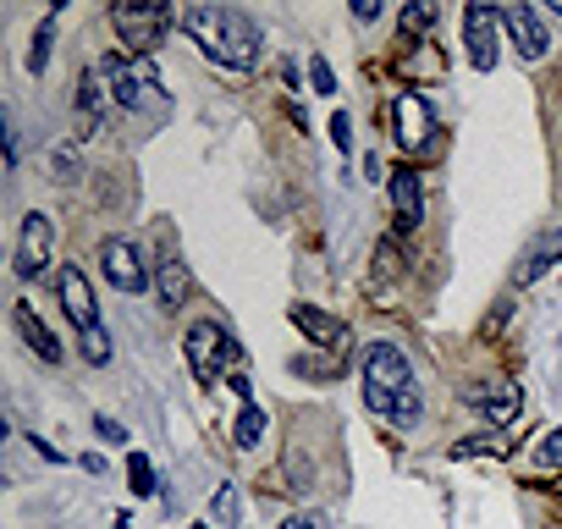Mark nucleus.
Here are the masks:
<instances>
[{
    "instance_id": "obj_2",
    "label": "nucleus",
    "mask_w": 562,
    "mask_h": 529,
    "mask_svg": "<svg viewBox=\"0 0 562 529\" xmlns=\"http://www.w3.org/2000/svg\"><path fill=\"white\" fill-rule=\"evenodd\" d=\"M100 78H105V89H111V100H116L122 111H149V105H160V78H155L149 56H105V61H100Z\"/></svg>"
},
{
    "instance_id": "obj_34",
    "label": "nucleus",
    "mask_w": 562,
    "mask_h": 529,
    "mask_svg": "<svg viewBox=\"0 0 562 529\" xmlns=\"http://www.w3.org/2000/svg\"><path fill=\"white\" fill-rule=\"evenodd\" d=\"M353 18H359V23H375V18H381V7H375V0H359Z\"/></svg>"
},
{
    "instance_id": "obj_21",
    "label": "nucleus",
    "mask_w": 562,
    "mask_h": 529,
    "mask_svg": "<svg viewBox=\"0 0 562 529\" xmlns=\"http://www.w3.org/2000/svg\"><path fill=\"white\" fill-rule=\"evenodd\" d=\"M436 18H441L436 0H414V7H403L397 29H403V34H430V29H436Z\"/></svg>"
},
{
    "instance_id": "obj_31",
    "label": "nucleus",
    "mask_w": 562,
    "mask_h": 529,
    "mask_svg": "<svg viewBox=\"0 0 562 529\" xmlns=\"http://www.w3.org/2000/svg\"><path fill=\"white\" fill-rule=\"evenodd\" d=\"M94 436H100V441H111V447H127V430H122L111 414H94Z\"/></svg>"
},
{
    "instance_id": "obj_19",
    "label": "nucleus",
    "mask_w": 562,
    "mask_h": 529,
    "mask_svg": "<svg viewBox=\"0 0 562 529\" xmlns=\"http://www.w3.org/2000/svg\"><path fill=\"white\" fill-rule=\"evenodd\" d=\"M232 441H237L243 452H254V447L265 441V408H259V403H243V414H237V425H232Z\"/></svg>"
},
{
    "instance_id": "obj_29",
    "label": "nucleus",
    "mask_w": 562,
    "mask_h": 529,
    "mask_svg": "<svg viewBox=\"0 0 562 529\" xmlns=\"http://www.w3.org/2000/svg\"><path fill=\"white\" fill-rule=\"evenodd\" d=\"M535 463H540V469H562V425H557V430H551V436L540 441V452H535Z\"/></svg>"
},
{
    "instance_id": "obj_18",
    "label": "nucleus",
    "mask_w": 562,
    "mask_h": 529,
    "mask_svg": "<svg viewBox=\"0 0 562 529\" xmlns=\"http://www.w3.org/2000/svg\"><path fill=\"white\" fill-rule=\"evenodd\" d=\"M155 293H160L166 309H182V304H188V264L166 259V264H160V277H155Z\"/></svg>"
},
{
    "instance_id": "obj_15",
    "label": "nucleus",
    "mask_w": 562,
    "mask_h": 529,
    "mask_svg": "<svg viewBox=\"0 0 562 529\" xmlns=\"http://www.w3.org/2000/svg\"><path fill=\"white\" fill-rule=\"evenodd\" d=\"M562 259V248H557V237L546 232V237H535L529 248H524V259H518V271H513V282L518 288H529V282H540L546 271H551V264Z\"/></svg>"
},
{
    "instance_id": "obj_8",
    "label": "nucleus",
    "mask_w": 562,
    "mask_h": 529,
    "mask_svg": "<svg viewBox=\"0 0 562 529\" xmlns=\"http://www.w3.org/2000/svg\"><path fill=\"white\" fill-rule=\"evenodd\" d=\"M100 271H105V282H111L116 293H144V288H149L144 254H138V243H127V237H105V243H100Z\"/></svg>"
},
{
    "instance_id": "obj_36",
    "label": "nucleus",
    "mask_w": 562,
    "mask_h": 529,
    "mask_svg": "<svg viewBox=\"0 0 562 529\" xmlns=\"http://www.w3.org/2000/svg\"><path fill=\"white\" fill-rule=\"evenodd\" d=\"M193 529H210V524H193Z\"/></svg>"
},
{
    "instance_id": "obj_25",
    "label": "nucleus",
    "mask_w": 562,
    "mask_h": 529,
    "mask_svg": "<svg viewBox=\"0 0 562 529\" xmlns=\"http://www.w3.org/2000/svg\"><path fill=\"white\" fill-rule=\"evenodd\" d=\"M127 485L133 496H155V463L144 452H127Z\"/></svg>"
},
{
    "instance_id": "obj_17",
    "label": "nucleus",
    "mask_w": 562,
    "mask_h": 529,
    "mask_svg": "<svg viewBox=\"0 0 562 529\" xmlns=\"http://www.w3.org/2000/svg\"><path fill=\"white\" fill-rule=\"evenodd\" d=\"M105 78H100V67H83L78 72V116L89 122V127H100V116H105Z\"/></svg>"
},
{
    "instance_id": "obj_7",
    "label": "nucleus",
    "mask_w": 562,
    "mask_h": 529,
    "mask_svg": "<svg viewBox=\"0 0 562 529\" xmlns=\"http://www.w3.org/2000/svg\"><path fill=\"white\" fill-rule=\"evenodd\" d=\"M188 370H193V381H199L204 392L226 375V331H221L215 320L188 326Z\"/></svg>"
},
{
    "instance_id": "obj_3",
    "label": "nucleus",
    "mask_w": 562,
    "mask_h": 529,
    "mask_svg": "<svg viewBox=\"0 0 562 529\" xmlns=\"http://www.w3.org/2000/svg\"><path fill=\"white\" fill-rule=\"evenodd\" d=\"M408 386H414L408 353H403L397 342H370V348H364V403H370L375 414H386L392 397L408 392Z\"/></svg>"
},
{
    "instance_id": "obj_24",
    "label": "nucleus",
    "mask_w": 562,
    "mask_h": 529,
    "mask_svg": "<svg viewBox=\"0 0 562 529\" xmlns=\"http://www.w3.org/2000/svg\"><path fill=\"white\" fill-rule=\"evenodd\" d=\"M419 414H425V408H419V392H414V386H408V392H397V397H392V408H386V419H392L397 430H414V425H419Z\"/></svg>"
},
{
    "instance_id": "obj_11",
    "label": "nucleus",
    "mask_w": 562,
    "mask_h": 529,
    "mask_svg": "<svg viewBox=\"0 0 562 529\" xmlns=\"http://www.w3.org/2000/svg\"><path fill=\"white\" fill-rule=\"evenodd\" d=\"M502 29H507V40H513V50H518L524 61H540V56L551 50L546 23H540L535 7H507V12H502Z\"/></svg>"
},
{
    "instance_id": "obj_35",
    "label": "nucleus",
    "mask_w": 562,
    "mask_h": 529,
    "mask_svg": "<svg viewBox=\"0 0 562 529\" xmlns=\"http://www.w3.org/2000/svg\"><path fill=\"white\" fill-rule=\"evenodd\" d=\"M546 12H551V18H562V0H551V7H546Z\"/></svg>"
},
{
    "instance_id": "obj_26",
    "label": "nucleus",
    "mask_w": 562,
    "mask_h": 529,
    "mask_svg": "<svg viewBox=\"0 0 562 529\" xmlns=\"http://www.w3.org/2000/svg\"><path fill=\"white\" fill-rule=\"evenodd\" d=\"M237 513H243V507H237V491H232V485H221V491L210 496V518L232 529V524H237Z\"/></svg>"
},
{
    "instance_id": "obj_12",
    "label": "nucleus",
    "mask_w": 562,
    "mask_h": 529,
    "mask_svg": "<svg viewBox=\"0 0 562 529\" xmlns=\"http://www.w3.org/2000/svg\"><path fill=\"white\" fill-rule=\"evenodd\" d=\"M386 193H392V221H397V232H414V226L425 221L419 171H414V166H397V171H392V182H386Z\"/></svg>"
},
{
    "instance_id": "obj_22",
    "label": "nucleus",
    "mask_w": 562,
    "mask_h": 529,
    "mask_svg": "<svg viewBox=\"0 0 562 529\" xmlns=\"http://www.w3.org/2000/svg\"><path fill=\"white\" fill-rule=\"evenodd\" d=\"M50 50H56V12L34 29V50H29V72H45L50 67Z\"/></svg>"
},
{
    "instance_id": "obj_27",
    "label": "nucleus",
    "mask_w": 562,
    "mask_h": 529,
    "mask_svg": "<svg viewBox=\"0 0 562 529\" xmlns=\"http://www.w3.org/2000/svg\"><path fill=\"white\" fill-rule=\"evenodd\" d=\"M397 264H403V254H397V248H392V237H386V243L375 248V288H386V282H392Z\"/></svg>"
},
{
    "instance_id": "obj_6",
    "label": "nucleus",
    "mask_w": 562,
    "mask_h": 529,
    "mask_svg": "<svg viewBox=\"0 0 562 529\" xmlns=\"http://www.w3.org/2000/svg\"><path fill=\"white\" fill-rule=\"evenodd\" d=\"M50 248H56V226L45 210H29L23 226H18V254H12V271L23 282H40L45 277V264H50Z\"/></svg>"
},
{
    "instance_id": "obj_1",
    "label": "nucleus",
    "mask_w": 562,
    "mask_h": 529,
    "mask_svg": "<svg viewBox=\"0 0 562 529\" xmlns=\"http://www.w3.org/2000/svg\"><path fill=\"white\" fill-rule=\"evenodd\" d=\"M182 29H188V40H193L215 67L248 72V67L259 61V29H254L237 7H188V12H182Z\"/></svg>"
},
{
    "instance_id": "obj_28",
    "label": "nucleus",
    "mask_w": 562,
    "mask_h": 529,
    "mask_svg": "<svg viewBox=\"0 0 562 529\" xmlns=\"http://www.w3.org/2000/svg\"><path fill=\"white\" fill-rule=\"evenodd\" d=\"M310 83H315V94H337V72L326 56H310Z\"/></svg>"
},
{
    "instance_id": "obj_33",
    "label": "nucleus",
    "mask_w": 562,
    "mask_h": 529,
    "mask_svg": "<svg viewBox=\"0 0 562 529\" xmlns=\"http://www.w3.org/2000/svg\"><path fill=\"white\" fill-rule=\"evenodd\" d=\"M29 441H34V452H40V458H45V463H61V447H50V441H45V436H29Z\"/></svg>"
},
{
    "instance_id": "obj_5",
    "label": "nucleus",
    "mask_w": 562,
    "mask_h": 529,
    "mask_svg": "<svg viewBox=\"0 0 562 529\" xmlns=\"http://www.w3.org/2000/svg\"><path fill=\"white\" fill-rule=\"evenodd\" d=\"M111 23H116V34H122V45L133 56H149L166 40V29L177 23V7H138V0L127 7L122 0V7H111Z\"/></svg>"
},
{
    "instance_id": "obj_4",
    "label": "nucleus",
    "mask_w": 562,
    "mask_h": 529,
    "mask_svg": "<svg viewBox=\"0 0 562 529\" xmlns=\"http://www.w3.org/2000/svg\"><path fill=\"white\" fill-rule=\"evenodd\" d=\"M392 138H397L403 155H430L436 149V111L419 89L392 94Z\"/></svg>"
},
{
    "instance_id": "obj_9",
    "label": "nucleus",
    "mask_w": 562,
    "mask_h": 529,
    "mask_svg": "<svg viewBox=\"0 0 562 529\" xmlns=\"http://www.w3.org/2000/svg\"><path fill=\"white\" fill-rule=\"evenodd\" d=\"M463 45H469V61L480 72H491L496 56H502V12L496 7H469L463 12Z\"/></svg>"
},
{
    "instance_id": "obj_20",
    "label": "nucleus",
    "mask_w": 562,
    "mask_h": 529,
    "mask_svg": "<svg viewBox=\"0 0 562 529\" xmlns=\"http://www.w3.org/2000/svg\"><path fill=\"white\" fill-rule=\"evenodd\" d=\"M496 452H507V441H502L496 430H480V436L452 441V458H496Z\"/></svg>"
},
{
    "instance_id": "obj_14",
    "label": "nucleus",
    "mask_w": 562,
    "mask_h": 529,
    "mask_svg": "<svg viewBox=\"0 0 562 529\" xmlns=\"http://www.w3.org/2000/svg\"><path fill=\"white\" fill-rule=\"evenodd\" d=\"M12 326H18V337L34 348V359H45V364H61V342H56V331L34 315V304H12Z\"/></svg>"
},
{
    "instance_id": "obj_30",
    "label": "nucleus",
    "mask_w": 562,
    "mask_h": 529,
    "mask_svg": "<svg viewBox=\"0 0 562 529\" xmlns=\"http://www.w3.org/2000/svg\"><path fill=\"white\" fill-rule=\"evenodd\" d=\"M331 138H337V149H342V155H353V116H348V111H337V116H331Z\"/></svg>"
},
{
    "instance_id": "obj_10",
    "label": "nucleus",
    "mask_w": 562,
    "mask_h": 529,
    "mask_svg": "<svg viewBox=\"0 0 562 529\" xmlns=\"http://www.w3.org/2000/svg\"><path fill=\"white\" fill-rule=\"evenodd\" d=\"M56 299H61V309H67V320H72L78 331L100 326V304H94V288H89V271H83V264H61Z\"/></svg>"
},
{
    "instance_id": "obj_16",
    "label": "nucleus",
    "mask_w": 562,
    "mask_h": 529,
    "mask_svg": "<svg viewBox=\"0 0 562 529\" xmlns=\"http://www.w3.org/2000/svg\"><path fill=\"white\" fill-rule=\"evenodd\" d=\"M469 403H480L491 425H513V419H518V408H524V392H518L513 381H496L491 392H480V397H469Z\"/></svg>"
},
{
    "instance_id": "obj_32",
    "label": "nucleus",
    "mask_w": 562,
    "mask_h": 529,
    "mask_svg": "<svg viewBox=\"0 0 562 529\" xmlns=\"http://www.w3.org/2000/svg\"><path fill=\"white\" fill-rule=\"evenodd\" d=\"M281 529H326V524H321V513H293Z\"/></svg>"
},
{
    "instance_id": "obj_13",
    "label": "nucleus",
    "mask_w": 562,
    "mask_h": 529,
    "mask_svg": "<svg viewBox=\"0 0 562 529\" xmlns=\"http://www.w3.org/2000/svg\"><path fill=\"white\" fill-rule=\"evenodd\" d=\"M293 326H299V331H304L310 342H321V348H331V353L353 342V331H348V326H342L337 315H326V309H315V304H299V309H293Z\"/></svg>"
},
{
    "instance_id": "obj_23",
    "label": "nucleus",
    "mask_w": 562,
    "mask_h": 529,
    "mask_svg": "<svg viewBox=\"0 0 562 529\" xmlns=\"http://www.w3.org/2000/svg\"><path fill=\"white\" fill-rule=\"evenodd\" d=\"M78 353H83L94 370H105V364H111V337H105V326H89V331H78Z\"/></svg>"
},
{
    "instance_id": "obj_37",
    "label": "nucleus",
    "mask_w": 562,
    "mask_h": 529,
    "mask_svg": "<svg viewBox=\"0 0 562 529\" xmlns=\"http://www.w3.org/2000/svg\"><path fill=\"white\" fill-rule=\"evenodd\" d=\"M557 248H562V232H557Z\"/></svg>"
}]
</instances>
